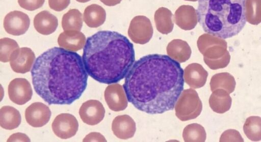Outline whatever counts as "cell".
<instances>
[{"instance_id": "6da1fadb", "label": "cell", "mask_w": 261, "mask_h": 142, "mask_svg": "<svg viewBox=\"0 0 261 142\" xmlns=\"http://www.w3.org/2000/svg\"><path fill=\"white\" fill-rule=\"evenodd\" d=\"M184 70L169 55L149 54L135 61L123 87L128 101L148 114L172 110L184 90Z\"/></svg>"}, {"instance_id": "7a4b0ae2", "label": "cell", "mask_w": 261, "mask_h": 142, "mask_svg": "<svg viewBox=\"0 0 261 142\" xmlns=\"http://www.w3.org/2000/svg\"><path fill=\"white\" fill-rule=\"evenodd\" d=\"M36 93L49 104L70 105L87 86L82 57L62 47L48 49L37 57L31 70Z\"/></svg>"}, {"instance_id": "3957f363", "label": "cell", "mask_w": 261, "mask_h": 142, "mask_svg": "<svg viewBox=\"0 0 261 142\" xmlns=\"http://www.w3.org/2000/svg\"><path fill=\"white\" fill-rule=\"evenodd\" d=\"M82 59L91 77L111 84L126 76L135 63V52L126 36L115 31H100L87 39Z\"/></svg>"}, {"instance_id": "277c9868", "label": "cell", "mask_w": 261, "mask_h": 142, "mask_svg": "<svg viewBox=\"0 0 261 142\" xmlns=\"http://www.w3.org/2000/svg\"><path fill=\"white\" fill-rule=\"evenodd\" d=\"M246 0H198L196 10L203 31L221 39L239 34L247 22Z\"/></svg>"}, {"instance_id": "5b68a950", "label": "cell", "mask_w": 261, "mask_h": 142, "mask_svg": "<svg viewBox=\"0 0 261 142\" xmlns=\"http://www.w3.org/2000/svg\"><path fill=\"white\" fill-rule=\"evenodd\" d=\"M174 108L177 118L181 121H186L200 115L202 104L197 92L193 89H188L182 91Z\"/></svg>"}, {"instance_id": "8992f818", "label": "cell", "mask_w": 261, "mask_h": 142, "mask_svg": "<svg viewBox=\"0 0 261 142\" xmlns=\"http://www.w3.org/2000/svg\"><path fill=\"white\" fill-rule=\"evenodd\" d=\"M55 134L62 139L69 138L75 135L79 128V123L76 118L68 113L59 114L51 124Z\"/></svg>"}, {"instance_id": "52a82bcc", "label": "cell", "mask_w": 261, "mask_h": 142, "mask_svg": "<svg viewBox=\"0 0 261 142\" xmlns=\"http://www.w3.org/2000/svg\"><path fill=\"white\" fill-rule=\"evenodd\" d=\"M30 19L28 15L20 11H13L5 17L3 25L5 30L13 36L24 34L29 29Z\"/></svg>"}, {"instance_id": "ba28073f", "label": "cell", "mask_w": 261, "mask_h": 142, "mask_svg": "<svg viewBox=\"0 0 261 142\" xmlns=\"http://www.w3.org/2000/svg\"><path fill=\"white\" fill-rule=\"evenodd\" d=\"M8 92L10 99L18 105L27 103L33 95L30 82L23 78H16L11 80L8 86Z\"/></svg>"}, {"instance_id": "9c48e42d", "label": "cell", "mask_w": 261, "mask_h": 142, "mask_svg": "<svg viewBox=\"0 0 261 142\" xmlns=\"http://www.w3.org/2000/svg\"><path fill=\"white\" fill-rule=\"evenodd\" d=\"M35 60V53L31 48L21 47L12 52L10 64L13 71L24 74L30 71Z\"/></svg>"}, {"instance_id": "30bf717a", "label": "cell", "mask_w": 261, "mask_h": 142, "mask_svg": "<svg viewBox=\"0 0 261 142\" xmlns=\"http://www.w3.org/2000/svg\"><path fill=\"white\" fill-rule=\"evenodd\" d=\"M79 115L84 123L93 126L98 124L103 120L105 109L98 100H89L80 107Z\"/></svg>"}, {"instance_id": "8fae6325", "label": "cell", "mask_w": 261, "mask_h": 142, "mask_svg": "<svg viewBox=\"0 0 261 142\" xmlns=\"http://www.w3.org/2000/svg\"><path fill=\"white\" fill-rule=\"evenodd\" d=\"M51 114V111L47 105L41 102H34L26 108L25 118L30 126L41 127L48 122Z\"/></svg>"}, {"instance_id": "7c38bea8", "label": "cell", "mask_w": 261, "mask_h": 142, "mask_svg": "<svg viewBox=\"0 0 261 142\" xmlns=\"http://www.w3.org/2000/svg\"><path fill=\"white\" fill-rule=\"evenodd\" d=\"M105 101L109 108L114 111L124 110L127 106L128 100L123 87L118 83L108 86L105 91Z\"/></svg>"}, {"instance_id": "4fadbf2b", "label": "cell", "mask_w": 261, "mask_h": 142, "mask_svg": "<svg viewBox=\"0 0 261 142\" xmlns=\"http://www.w3.org/2000/svg\"><path fill=\"white\" fill-rule=\"evenodd\" d=\"M112 130L117 137L127 139L134 136L136 130V123L128 115L118 116L112 122Z\"/></svg>"}, {"instance_id": "5bb4252c", "label": "cell", "mask_w": 261, "mask_h": 142, "mask_svg": "<svg viewBox=\"0 0 261 142\" xmlns=\"http://www.w3.org/2000/svg\"><path fill=\"white\" fill-rule=\"evenodd\" d=\"M208 76L207 72L199 64L192 63L184 70L185 81L191 88L198 89L204 86Z\"/></svg>"}, {"instance_id": "9a60e30c", "label": "cell", "mask_w": 261, "mask_h": 142, "mask_svg": "<svg viewBox=\"0 0 261 142\" xmlns=\"http://www.w3.org/2000/svg\"><path fill=\"white\" fill-rule=\"evenodd\" d=\"M86 42L85 35L77 31H64L58 38V43L60 47L74 52L82 49Z\"/></svg>"}, {"instance_id": "2e32d148", "label": "cell", "mask_w": 261, "mask_h": 142, "mask_svg": "<svg viewBox=\"0 0 261 142\" xmlns=\"http://www.w3.org/2000/svg\"><path fill=\"white\" fill-rule=\"evenodd\" d=\"M33 23L37 32L44 35L53 33L58 26L57 18L46 10L37 14L34 18Z\"/></svg>"}, {"instance_id": "e0dca14e", "label": "cell", "mask_w": 261, "mask_h": 142, "mask_svg": "<svg viewBox=\"0 0 261 142\" xmlns=\"http://www.w3.org/2000/svg\"><path fill=\"white\" fill-rule=\"evenodd\" d=\"M106 12L103 8L97 4L87 6L83 14V20L86 25L92 28L102 25L106 19Z\"/></svg>"}, {"instance_id": "ac0fdd59", "label": "cell", "mask_w": 261, "mask_h": 142, "mask_svg": "<svg viewBox=\"0 0 261 142\" xmlns=\"http://www.w3.org/2000/svg\"><path fill=\"white\" fill-rule=\"evenodd\" d=\"M19 111L11 106H4L0 109V125L7 130L17 128L21 123Z\"/></svg>"}, {"instance_id": "d6986e66", "label": "cell", "mask_w": 261, "mask_h": 142, "mask_svg": "<svg viewBox=\"0 0 261 142\" xmlns=\"http://www.w3.org/2000/svg\"><path fill=\"white\" fill-rule=\"evenodd\" d=\"M169 56L179 63H184L190 57L191 51L188 44L182 40H173L167 47Z\"/></svg>"}, {"instance_id": "ffe728a7", "label": "cell", "mask_w": 261, "mask_h": 142, "mask_svg": "<svg viewBox=\"0 0 261 142\" xmlns=\"http://www.w3.org/2000/svg\"><path fill=\"white\" fill-rule=\"evenodd\" d=\"M82 14L76 9L69 10L64 14L62 19V26L64 31H80L83 26Z\"/></svg>"}, {"instance_id": "44dd1931", "label": "cell", "mask_w": 261, "mask_h": 142, "mask_svg": "<svg viewBox=\"0 0 261 142\" xmlns=\"http://www.w3.org/2000/svg\"><path fill=\"white\" fill-rule=\"evenodd\" d=\"M243 131L250 140H261V118L258 116L248 117L243 125Z\"/></svg>"}, {"instance_id": "7402d4cb", "label": "cell", "mask_w": 261, "mask_h": 142, "mask_svg": "<svg viewBox=\"0 0 261 142\" xmlns=\"http://www.w3.org/2000/svg\"><path fill=\"white\" fill-rule=\"evenodd\" d=\"M206 134L204 127L197 123L188 125L185 127L182 132V137L185 141H205Z\"/></svg>"}, {"instance_id": "603a6c76", "label": "cell", "mask_w": 261, "mask_h": 142, "mask_svg": "<svg viewBox=\"0 0 261 142\" xmlns=\"http://www.w3.org/2000/svg\"><path fill=\"white\" fill-rule=\"evenodd\" d=\"M19 48V45L14 40L9 38L0 39V61L3 63L10 61L12 52Z\"/></svg>"}, {"instance_id": "cb8c5ba5", "label": "cell", "mask_w": 261, "mask_h": 142, "mask_svg": "<svg viewBox=\"0 0 261 142\" xmlns=\"http://www.w3.org/2000/svg\"><path fill=\"white\" fill-rule=\"evenodd\" d=\"M45 0H18L19 5L28 11H34L41 7Z\"/></svg>"}, {"instance_id": "d4e9b609", "label": "cell", "mask_w": 261, "mask_h": 142, "mask_svg": "<svg viewBox=\"0 0 261 142\" xmlns=\"http://www.w3.org/2000/svg\"><path fill=\"white\" fill-rule=\"evenodd\" d=\"M70 0H48V5L52 10L60 12L66 9L70 4Z\"/></svg>"}, {"instance_id": "484cf974", "label": "cell", "mask_w": 261, "mask_h": 142, "mask_svg": "<svg viewBox=\"0 0 261 142\" xmlns=\"http://www.w3.org/2000/svg\"><path fill=\"white\" fill-rule=\"evenodd\" d=\"M83 141H106L105 137L98 132H91L85 136Z\"/></svg>"}, {"instance_id": "4316f807", "label": "cell", "mask_w": 261, "mask_h": 142, "mask_svg": "<svg viewBox=\"0 0 261 142\" xmlns=\"http://www.w3.org/2000/svg\"><path fill=\"white\" fill-rule=\"evenodd\" d=\"M29 137L24 133H16L11 135L7 141H30Z\"/></svg>"}, {"instance_id": "83f0119b", "label": "cell", "mask_w": 261, "mask_h": 142, "mask_svg": "<svg viewBox=\"0 0 261 142\" xmlns=\"http://www.w3.org/2000/svg\"><path fill=\"white\" fill-rule=\"evenodd\" d=\"M104 4L108 6H113L116 3V0H100Z\"/></svg>"}, {"instance_id": "f1b7e54d", "label": "cell", "mask_w": 261, "mask_h": 142, "mask_svg": "<svg viewBox=\"0 0 261 142\" xmlns=\"http://www.w3.org/2000/svg\"><path fill=\"white\" fill-rule=\"evenodd\" d=\"M76 1L80 3H84L88 2L90 1V0H76Z\"/></svg>"}]
</instances>
